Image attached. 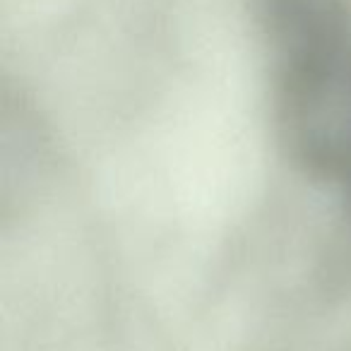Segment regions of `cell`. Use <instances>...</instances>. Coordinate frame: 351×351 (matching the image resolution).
Listing matches in <instances>:
<instances>
[{"instance_id":"6da1fadb","label":"cell","mask_w":351,"mask_h":351,"mask_svg":"<svg viewBox=\"0 0 351 351\" xmlns=\"http://www.w3.org/2000/svg\"><path fill=\"white\" fill-rule=\"evenodd\" d=\"M279 125L291 156L351 202V36L322 0H274Z\"/></svg>"}]
</instances>
